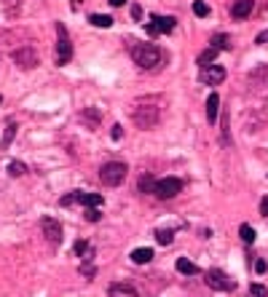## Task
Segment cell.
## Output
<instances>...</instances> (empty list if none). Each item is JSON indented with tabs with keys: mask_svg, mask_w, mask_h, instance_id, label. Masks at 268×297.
Masks as SVG:
<instances>
[{
	"mask_svg": "<svg viewBox=\"0 0 268 297\" xmlns=\"http://www.w3.org/2000/svg\"><path fill=\"white\" fill-rule=\"evenodd\" d=\"M132 121L137 129H153L161 121V108L156 99H139L134 108H132Z\"/></svg>",
	"mask_w": 268,
	"mask_h": 297,
	"instance_id": "cell-1",
	"label": "cell"
},
{
	"mask_svg": "<svg viewBox=\"0 0 268 297\" xmlns=\"http://www.w3.org/2000/svg\"><path fill=\"white\" fill-rule=\"evenodd\" d=\"M132 56H134V62L142 70H153L161 62V51H158V46H153V43H137L132 49Z\"/></svg>",
	"mask_w": 268,
	"mask_h": 297,
	"instance_id": "cell-2",
	"label": "cell"
},
{
	"mask_svg": "<svg viewBox=\"0 0 268 297\" xmlns=\"http://www.w3.org/2000/svg\"><path fill=\"white\" fill-rule=\"evenodd\" d=\"M126 163L123 161H108L99 169V180H102V185H108V187H115V185H121L123 180H126Z\"/></svg>",
	"mask_w": 268,
	"mask_h": 297,
	"instance_id": "cell-3",
	"label": "cell"
},
{
	"mask_svg": "<svg viewBox=\"0 0 268 297\" xmlns=\"http://www.w3.org/2000/svg\"><path fill=\"white\" fill-rule=\"evenodd\" d=\"M56 65L65 67L70 59H73V43H70V35H67V27L62 22H56Z\"/></svg>",
	"mask_w": 268,
	"mask_h": 297,
	"instance_id": "cell-4",
	"label": "cell"
},
{
	"mask_svg": "<svg viewBox=\"0 0 268 297\" xmlns=\"http://www.w3.org/2000/svg\"><path fill=\"white\" fill-rule=\"evenodd\" d=\"M204 281H207V287L215 289V292H234V287H236V284L228 279V273H223L220 268H209L204 273Z\"/></svg>",
	"mask_w": 268,
	"mask_h": 297,
	"instance_id": "cell-5",
	"label": "cell"
},
{
	"mask_svg": "<svg viewBox=\"0 0 268 297\" xmlns=\"http://www.w3.org/2000/svg\"><path fill=\"white\" fill-rule=\"evenodd\" d=\"M73 204H84V206H99L102 196L99 193H84V190H73L59 198V206H73Z\"/></svg>",
	"mask_w": 268,
	"mask_h": 297,
	"instance_id": "cell-6",
	"label": "cell"
},
{
	"mask_svg": "<svg viewBox=\"0 0 268 297\" xmlns=\"http://www.w3.org/2000/svg\"><path fill=\"white\" fill-rule=\"evenodd\" d=\"M180 190H182V182L177 180V177H164V180H156L153 196L161 198V201H167V198H174Z\"/></svg>",
	"mask_w": 268,
	"mask_h": 297,
	"instance_id": "cell-7",
	"label": "cell"
},
{
	"mask_svg": "<svg viewBox=\"0 0 268 297\" xmlns=\"http://www.w3.org/2000/svg\"><path fill=\"white\" fill-rule=\"evenodd\" d=\"M174 25H177V19H174V16H153V19H150V25H145V32L153 35V38H158V35L172 32Z\"/></svg>",
	"mask_w": 268,
	"mask_h": 297,
	"instance_id": "cell-8",
	"label": "cell"
},
{
	"mask_svg": "<svg viewBox=\"0 0 268 297\" xmlns=\"http://www.w3.org/2000/svg\"><path fill=\"white\" fill-rule=\"evenodd\" d=\"M199 80L207 83V86H220L225 80V67L223 65H207V67H201Z\"/></svg>",
	"mask_w": 268,
	"mask_h": 297,
	"instance_id": "cell-9",
	"label": "cell"
},
{
	"mask_svg": "<svg viewBox=\"0 0 268 297\" xmlns=\"http://www.w3.org/2000/svg\"><path fill=\"white\" fill-rule=\"evenodd\" d=\"M40 228H43V236H46V239H49L54 246L62 244V225L56 222L54 217H43V220H40Z\"/></svg>",
	"mask_w": 268,
	"mask_h": 297,
	"instance_id": "cell-10",
	"label": "cell"
},
{
	"mask_svg": "<svg viewBox=\"0 0 268 297\" xmlns=\"http://www.w3.org/2000/svg\"><path fill=\"white\" fill-rule=\"evenodd\" d=\"M14 62H16L22 70H32V67H38V54H35L32 46H25V49L14 51Z\"/></svg>",
	"mask_w": 268,
	"mask_h": 297,
	"instance_id": "cell-11",
	"label": "cell"
},
{
	"mask_svg": "<svg viewBox=\"0 0 268 297\" xmlns=\"http://www.w3.org/2000/svg\"><path fill=\"white\" fill-rule=\"evenodd\" d=\"M252 6H255V0H236V3L231 6V16L234 19H247L252 14Z\"/></svg>",
	"mask_w": 268,
	"mask_h": 297,
	"instance_id": "cell-12",
	"label": "cell"
},
{
	"mask_svg": "<svg viewBox=\"0 0 268 297\" xmlns=\"http://www.w3.org/2000/svg\"><path fill=\"white\" fill-rule=\"evenodd\" d=\"M108 297H139L132 284H110L108 287Z\"/></svg>",
	"mask_w": 268,
	"mask_h": 297,
	"instance_id": "cell-13",
	"label": "cell"
},
{
	"mask_svg": "<svg viewBox=\"0 0 268 297\" xmlns=\"http://www.w3.org/2000/svg\"><path fill=\"white\" fill-rule=\"evenodd\" d=\"M174 268H177L182 276H199V265L191 263L188 257H177V263H174Z\"/></svg>",
	"mask_w": 268,
	"mask_h": 297,
	"instance_id": "cell-14",
	"label": "cell"
},
{
	"mask_svg": "<svg viewBox=\"0 0 268 297\" xmlns=\"http://www.w3.org/2000/svg\"><path fill=\"white\" fill-rule=\"evenodd\" d=\"M217 113H220V97H217V94H209V99H207V121L215 123Z\"/></svg>",
	"mask_w": 268,
	"mask_h": 297,
	"instance_id": "cell-15",
	"label": "cell"
},
{
	"mask_svg": "<svg viewBox=\"0 0 268 297\" xmlns=\"http://www.w3.org/2000/svg\"><path fill=\"white\" fill-rule=\"evenodd\" d=\"M150 257H153V249L142 246V249H134V252H132V263L145 265V263H150Z\"/></svg>",
	"mask_w": 268,
	"mask_h": 297,
	"instance_id": "cell-16",
	"label": "cell"
},
{
	"mask_svg": "<svg viewBox=\"0 0 268 297\" xmlns=\"http://www.w3.org/2000/svg\"><path fill=\"white\" fill-rule=\"evenodd\" d=\"M217 49H212V46H209V49H204L201 54H199V65L201 67H207V65H215V59H217Z\"/></svg>",
	"mask_w": 268,
	"mask_h": 297,
	"instance_id": "cell-17",
	"label": "cell"
},
{
	"mask_svg": "<svg viewBox=\"0 0 268 297\" xmlns=\"http://www.w3.org/2000/svg\"><path fill=\"white\" fill-rule=\"evenodd\" d=\"M89 22L94 27H113V16H105V14H91Z\"/></svg>",
	"mask_w": 268,
	"mask_h": 297,
	"instance_id": "cell-18",
	"label": "cell"
},
{
	"mask_svg": "<svg viewBox=\"0 0 268 297\" xmlns=\"http://www.w3.org/2000/svg\"><path fill=\"white\" fill-rule=\"evenodd\" d=\"M75 254H78V257H84V260H89L91 254H94V249L89 246V241L80 239V241H75Z\"/></svg>",
	"mask_w": 268,
	"mask_h": 297,
	"instance_id": "cell-19",
	"label": "cell"
},
{
	"mask_svg": "<svg viewBox=\"0 0 268 297\" xmlns=\"http://www.w3.org/2000/svg\"><path fill=\"white\" fill-rule=\"evenodd\" d=\"M84 220H86V222H99V220H102L99 206H86V209H84Z\"/></svg>",
	"mask_w": 268,
	"mask_h": 297,
	"instance_id": "cell-20",
	"label": "cell"
},
{
	"mask_svg": "<svg viewBox=\"0 0 268 297\" xmlns=\"http://www.w3.org/2000/svg\"><path fill=\"white\" fill-rule=\"evenodd\" d=\"M99 110H84V113H80V121H84V123H91V126H97L99 123Z\"/></svg>",
	"mask_w": 268,
	"mask_h": 297,
	"instance_id": "cell-21",
	"label": "cell"
},
{
	"mask_svg": "<svg viewBox=\"0 0 268 297\" xmlns=\"http://www.w3.org/2000/svg\"><path fill=\"white\" fill-rule=\"evenodd\" d=\"M239 236H241V241H244V244H252V241H255V230H252V225L244 222L241 228H239Z\"/></svg>",
	"mask_w": 268,
	"mask_h": 297,
	"instance_id": "cell-22",
	"label": "cell"
},
{
	"mask_svg": "<svg viewBox=\"0 0 268 297\" xmlns=\"http://www.w3.org/2000/svg\"><path fill=\"white\" fill-rule=\"evenodd\" d=\"M172 230H167V228H161V230H156V241L161 244V246H169L172 244Z\"/></svg>",
	"mask_w": 268,
	"mask_h": 297,
	"instance_id": "cell-23",
	"label": "cell"
},
{
	"mask_svg": "<svg viewBox=\"0 0 268 297\" xmlns=\"http://www.w3.org/2000/svg\"><path fill=\"white\" fill-rule=\"evenodd\" d=\"M25 172H27V166L22 163V161H11V163H8V174H11V177H22Z\"/></svg>",
	"mask_w": 268,
	"mask_h": 297,
	"instance_id": "cell-24",
	"label": "cell"
},
{
	"mask_svg": "<svg viewBox=\"0 0 268 297\" xmlns=\"http://www.w3.org/2000/svg\"><path fill=\"white\" fill-rule=\"evenodd\" d=\"M209 46L212 49H228V35H212V40H209Z\"/></svg>",
	"mask_w": 268,
	"mask_h": 297,
	"instance_id": "cell-25",
	"label": "cell"
},
{
	"mask_svg": "<svg viewBox=\"0 0 268 297\" xmlns=\"http://www.w3.org/2000/svg\"><path fill=\"white\" fill-rule=\"evenodd\" d=\"M153 185H156V180L150 174H145L142 180H139V190H142V193H153Z\"/></svg>",
	"mask_w": 268,
	"mask_h": 297,
	"instance_id": "cell-26",
	"label": "cell"
},
{
	"mask_svg": "<svg viewBox=\"0 0 268 297\" xmlns=\"http://www.w3.org/2000/svg\"><path fill=\"white\" fill-rule=\"evenodd\" d=\"M14 134H16V126H14V123H8V132L3 134V139H0V147L6 150V147L11 145V139H14Z\"/></svg>",
	"mask_w": 268,
	"mask_h": 297,
	"instance_id": "cell-27",
	"label": "cell"
},
{
	"mask_svg": "<svg viewBox=\"0 0 268 297\" xmlns=\"http://www.w3.org/2000/svg\"><path fill=\"white\" fill-rule=\"evenodd\" d=\"M193 14L196 16H209V6L204 3V0H196V3H193Z\"/></svg>",
	"mask_w": 268,
	"mask_h": 297,
	"instance_id": "cell-28",
	"label": "cell"
},
{
	"mask_svg": "<svg viewBox=\"0 0 268 297\" xmlns=\"http://www.w3.org/2000/svg\"><path fill=\"white\" fill-rule=\"evenodd\" d=\"M80 276H86V279H91V276H97V268H94V265H91V263H89V260H86V263H84V265H80Z\"/></svg>",
	"mask_w": 268,
	"mask_h": 297,
	"instance_id": "cell-29",
	"label": "cell"
},
{
	"mask_svg": "<svg viewBox=\"0 0 268 297\" xmlns=\"http://www.w3.org/2000/svg\"><path fill=\"white\" fill-rule=\"evenodd\" d=\"M250 297H265V287H263V284H252V287H250Z\"/></svg>",
	"mask_w": 268,
	"mask_h": 297,
	"instance_id": "cell-30",
	"label": "cell"
},
{
	"mask_svg": "<svg viewBox=\"0 0 268 297\" xmlns=\"http://www.w3.org/2000/svg\"><path fill=\"white\" fill-rule=\"evenodd\" d=\"M110 137H113V139H121V137H123V129H121V123H115V126L110 129Z\"/></svg>",
	"mask_w": 268,
	"mask_h": 297,
	"instance_id": "cell-31",
	"label": "cell"
},
{
	"mask_svg": "<svg viewBox=\"0 0 268 297\" xmlns=\"http://www.w3.org/2000/svg\"><path fill=\"white\" fill-rule=\"evenodd\" d=\"M255 270H258V273H265V270H268V263H265V260H258V263H255Z\"/></svg>",
	"mask_w": 268,
	"mask_h": 297,
	"instance_id": "cell-32",
	"label": "cell"
},
{
	"mask_svg": "<svg viewBox=\"0 0 268 297\" xmlns=\"http://www.w3.org/2000/svg\"><path fill=\"white\" fill-rule=\"evenodd\" d=\"M255 43H258V46H263V43H268V30H265V32H260V35H258V38H255Z\"/></svg>",
	"mask_w": 268,
	"mask_h": 297,
	"instance_id": "cell-33",
	"label": "cell"
},
{
	"mask_svg": "<svg viewBox=\"0 0 268 297\" xmlns=\"http://www.w3.org/2000/svg\"><path fill=\"white\" fill-rule=\"evenodd\" d=\"M132 19H142V8L139 6H132Z\"/></svg>",
	"mask_w": 268,
	"mask_h": 297,
	"instance_id": "cell-34",
	"label": "cell"
},
{
	"mask_svg": "<svg viewBox=\"0 0 268 297\" xmlns=\"http://www.w3.org/2000/svg\"><path fill=\"white\" fill-rule=\"evenodd\" d=\"M260 211H263V217H268V198L260 201Z\"/></svg>",
	"mask_w": 268,
	"mask_h": 297,
	"instance_id": "cell-35",
	"label": "cell"
},
{
	"mask_svg": "<svg viewBox=\"0 0 268 297\" xmlns=\"http://www.w3.org/2000/svg\"><path fill=\"white\" fill-rule=\"evenodd\" d=\"M108 3H110V6H115V8H118V6H123V3H126V0H108Z\"/></svg>",
	"mask_w": 268,
	"mask_h": 297,
	"instance_id": "cell-36",
	"label": "cell"
},
{
	"mask_svg": "<svg viewBox=\"0 0 268 297\" xmlns=\"http://www.w3.org/2000/svg\"><path fill=\"white\" fill-rule=\"evenodd\" d=\"M73 3H75V6H78V0H73Z\"/></svg>",
	"mask_w": 268,
	"mask_h": 297,
	"instance_id": "cell-37",
	"label": "cell"
},
{
	"mask_svg": "<svg viewBox=\"0 0 268 297\" xmlns=\"http://www.w3.org/2000/svg\"><path fill=\"white\" fill-rule=\"evenodd\" d=\"M0 102H3V97H0Z\"/></svg>",
	"mask_w": 268,
	"mask_h": 297,
	"instance_id": "cell-38",
	"label": "cell"
}]
</instances>
